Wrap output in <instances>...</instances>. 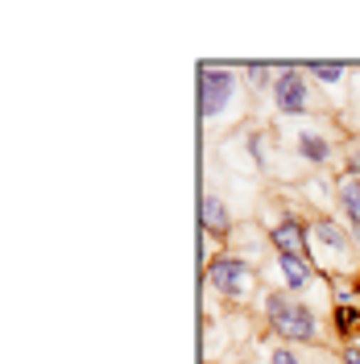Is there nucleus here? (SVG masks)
<instances>
[{"label": "nucleus", "mask_w": 360, "mask_h": 364, "mask_svg": "<svg viewBox=\"0 0 360 364\" xmlns=\"http://www.w3.org/2000/svg\"><path fill=\"white\" fill-rule=\"evenodd\" d=\"M270 318H273V331L277 336H286V340H315V315L307 311V306H298L290 298L273 294L270 298Z\"/></svg>", "instance_id": "f257e3e1"}, {"label": "nucleus", "mask_w": 360, "mask_h": 364, "mask_svg": "<svg viewBox=\"0 0 360 364\" xmlns=\"http://www.w3.org/2000/svg\"><path fill=\"white\" fill-rule=\"evenodd\" d=\"M232 87H236L232 70H224V67H207L203 70V116H207V120H216V116L228 108Z\"/></svg>", "instance_id": "f03ea898"}, {"label": "nucleus", "mask_w": 360, "mask_h": 364, "mask_svg": "<svg viewBox=\"0 0 360 364\" xmlns=\"http://www.w3.org/2000/svg\"><path fill=\"white\" fill-rule=\"evenodd\" d=\"M248 282H253V273H248L245 261H236V257H216L211 261V286L228 298H240L248 290Z\"/></svg>", "instance_id": "7ed1b4c3"}, {"label": "nucleus", "mask_w": 360, "mask_h": 364, "mask_svg": "<svg viewBox=\"0 0 360 364\" xmlns=\"http://www.w3.org/2000/svg\"><path fill=\"white\" fill-rule=\"evenodd\" d=\"M273 104H277V112H302L307 108V75L302 70H282L273 79Z\"/></svg>", "instance_id": "20e7f679"}, {"label": "nucleus", "mask_w": 360, "mask_h": 364, "mask_svg": "<svg viewBox=\"0 0 360 364\" xmlns=\"http://www.w3.org/2000/svg\"><path fill=\"white\" fill-rule=\"evenodd\" d=\"M273 245H277L282 257H307V236H302V228L294 224V220L273 228Z\"/></svg>", "instance_id": "39448f33"}, {"label": "nucleus", "mask_w": 360, "mask_h": 364, "mask_svg": "<svg viewBox=\"0 0 360 364\" xmlns=\"http://www.w3.org/2000/svg\"><path fill=\"white\" fill-rule=\"evenodd\" d=\"M277 269H282V277H286V286H290V290H302V286H307V277H311L307 257H277Z\"/></svg>", "instance_id": "423d86ee"}, {"label": "nucleus", "mask_w": 360, "mask_h": 364, "mask_svg": "<svg viewBox=\"0 0 360 364\" xmlns=\"http://www.w3.org/2000/svg\"><path fill=\"white\" fill-rule=\"evenodd\" d=\"M203 228L207 232H228V211L216 195H203Z\"/></svg>", "instance_id": "0eeeda50"}, {"label": "nucleus", "mask_w": 360, "mask_h": 364, "mask_svg": "<svg viewBox=\"0 0 360 364\" xmlns=\"http://www.w3.org/2000/svg\"><path fill=\"white\" fill-rule=\"evenodd\" d=\"M339 203H344V211H348V220L360 228V178L339 182Z\"/></svg>", "instance_id": "6e6552de"}, {"label": "nucleus", "mask_w": 360, "mask_h": 364, "mask_svg": "<svg viewBox=\"0 0 360 364\" xmlns=\"http://www.w3.org/2000/svg\"><path fill=\"white\" fill-rule=\"evenodd\" d=\"M315 236L323 245H332V249H348V232L336 224V220H319L315 224Z\"/></svg>", "instance_id": "1a4fd4ad"}, {"label": "nucleus", "mask_w": 360, "mask_h": 364, "mask_svg": "<svg viewBox=\"0 0 360 364\" xmlns=\"http://www.w3.org/2000/svg\"><path fill=\"white\" fill-rule=\"evenodd\" d=\"M298 149H302L307 161H327V141L315 133H298Z\"/></svg>", "instance_id": "9d476101"}, {"label": "nucleus", "mask_w": 360, "mask_h": 364, "mask_svg": "<svg viewBox=\"0 0 360 364\" xmlns=\"http://www.w3.org/2000/svg\"><path fill=\"white\" fill-rule=\"evenodd\" d=\"M315 79H323V83H339V79H344V70H339V67H319Z\"/></svg>", "instance_id": "9b49d317"}, {"label": "nucleus", "mask_w": 360, "mask_h": 364, "mask_svg": "<svg viewBox=\"0 0 360 364\" xmlns=\"http://www.w3.org/2000/svg\"><path fill=\"white\" fill-rule=\"evenodd\" d=\"M270 364H298V356H294V352H286V348H277V352L270 356Z\"/></svg>", "instance_id": "f8f14e48"}, {"label": "nucleus", "mask_w": 360, "mask_h": 364, "mask_svg": "<svg viewBox=\"0 0 360 364\" xmlns=\"http://www.w3.org/2000/svg\"><path fill=\"white\" fill-rule=\"evenodd\" d=\"M348 174H360V154H352V158H348Z\"/></svg>", "instance_id": "ddd939ff"}]
</instances>
